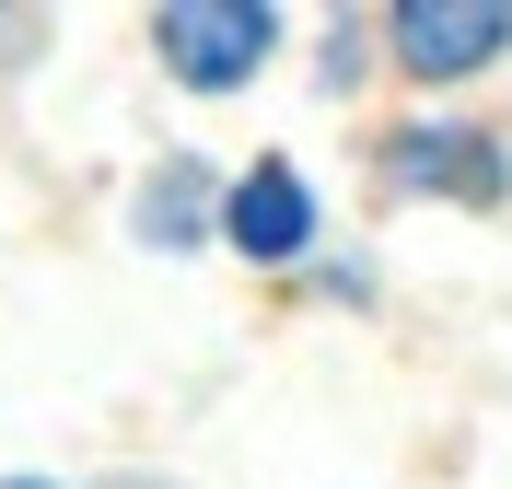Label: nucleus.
<instances>
[{
  "label": "nucleus",
  "mask_w": 512,
  "mask_h": 489,
  "mask_svg": "<svg viewBox=\"0 0 512 489\" xmlns=\"http://www.w3.org/2000/svg\"><path fill=\"white\" fill-rule=\"evenodd\" d=\"M222 222H233V245H245V257H268V268H280V257H303V233H315V198H303V175H291V163H256L245 187H233V210H222Z\"/></svg>",
  "instance_id": "nucleus-4"
},
{
  "label": "nucleus",
  "mask_w": 512,
  "mask_h": 489,
  "mask_svg": "<svg viewBox=\"0 0 512 489\" xmlns=\"http://www.w3.org/2000/svg\"><path fill=\"white\" fill-rule=\"evenodd\" d=\"M384 175H396V187H431V198H478V210L512 187L501 140H478V129H408L384 152Z\"/></svg>",
  "instance_id": "nucleus-3"
},
{
  "label": "nucleus",
  "mask_w": 512,
  "mask_h": 489,
  "mask_svg": "<svg viewBox=\"0 0 512 489\" xmlns=\"http://www.w3.org/2000/svg\"><path fill=\"white\" fill-rule=\"evenodd\" d=\"M268 35L280 12H256V0H175L163 12V70H187V82H245L268 59Z\"/></svg>",
  "instance_id": "nucleus-1"
},
{
  "label": "nucleus",
  "mask_w": 512,
  "mask_h": 489,
  "mask_svg": "<svg viewBox=\"0 0 512 489\" xmlns=\"http://www.w3.org/2000/svg\"><path fill=\"white\" fill-rule=\"evenodd\" d=\"M0 489H47V478H0Z\"/></svg>",
  "instance_id": "nucleus-6"
},
{
  "label": "nucleus",
  "mask_w": 512,
  "mask_h": 489,
  "mask_svg": "<svg viewBox=\"0 0 512 489\" xmlns=\"http://www.w3.org/2000/svg\"><path fill=\"white\" fill-rule=\"evenodd\" d=\"M198 222H210V175H198V163H163V175H152V210H140V233H152V245H187Z\"/></svg>",
  "instance_id": "nucleus-5"
},
{
  "label": "nucleus",
  "mask_w": 512,
  "mask_h": 489,
  "mask_svg": "<svg viewBox=\"0 0 512 489\" xmlns=\"http://www.w3.org/2000/svg\"><path fill=\"white\" fill-rule=\"evenodd\" d=\"M512 47V12L501 0H408L396 12V59L419 70V82H454V70H478Z\"/></svg>",
  "instance_id": "nucleus-2"
}]
</instances>
